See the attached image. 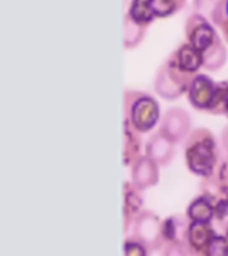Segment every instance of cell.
Listing matches in <instances>:
<instances>
[{"instance_id": "d4e9b609", "label": "cell", "mask_w": 228, "mask_h": 256, "mask_svg": "<svg viewBox=\"0 0 228 256\" xmlns=\"http://www.w3.org/2000/svg\"><path fill=\"white\" fill-rule=\"evenodd\" d=\"M160 256H190V252L183 242H170L160 250Z\"/></svg>"}, {"instance_id": "277c9868", "label": "cell", "mask_w": 228, "mask_h": 256, "mask_svg": "<svg viewBox=\"0 0 228 256\" xmlns=\"http://www.w3.org/2000/svg\"><path fill=\"white\" fill-rule=\"evenodd\" d=\"M192 74L183 71L172 59L171 55L160 64L154 76V90L162 99L174 102L186 96L187 90L194 79Z\"/></svg>"}, {"instance_id": "8992f818", "label": "cell", "mask_w": 228, "mask_h": 256, "mask_svg": "<svg viewBox=\"0 0 228 256\" xmlns=\"http://www.w3.org/2000/svg\"><path fill=\"white\" fill-rule=\"evenodd\" d=\"M184 36L187 43L203 54L207 48L211 47L219 34L210 20L199 14L191 12L184 23Z\"/></svg>"}, {"instance_id": "9a60e30c", "label": "cell", "mask_w": 228, "mask_h": 256, "mask_svg": "<svg viewBox=\"0 0 228 256\" xmlns=\"http://www.w3.org/2000/svg\"><path fill=\"white\" fill-rule=\"evenodd\" d=\"M202 192L210 196L215 210V222L223 228L228 226V194L215 187L210 179H202Z\"/></svg>"}, {"instance_id": "83f0119b", "label": "cell", "mask_w": 228, "mask_h": 256, "mask_svg": "<svg viewBox=\"0 0 228 256\" xmlns=\"http://www.w3.org/2000/svg\"><path fill=\"white\" fill-rule=\"evenodd\" d=\"M224 116L228 118V80H226V92H224Z\"/></svg>"}, {"instance_id": "ba28073f", "label": "cell", "mask_w": 228, "mask_h": 256, "mask_svg": "<svg viewBox=\"0 0 228 256\" xmlns=\"http://www.w3.org/2000/svg\"><path fill=\"white\" fill-rule=\"evenodd\" d=\"M144 155L155 162L160 168L168 167L176 156V144L158 130L144 144Z\"/></svg>"}, {"instance_id": "44dd1931", "label": "cell", "mask_w": 228, "mask_h": 256, "mask_svg": "<svg viewBox=\"0 0 228 256\" xmlns=\"http://www.w3.org/2000/svg\"><path fill=\"white\" fill-rule=\"evenodd\" d=\"M151 3L156 19H167L179 14L186 7L187 0H151Z\"/></svg>"}, {"instance_id": "3957f363", "label": "cell", "mask_w": 228, "mask_h": 256, "mask_svg": "<svg viewBox=\"0 0 228 256\" xmlns=\"http://www.w3.org/2000/svg\"><path fill=\"white\" fill-rule=\"evenodd\" d=\"M226 80L216 82L210 75L196 74L187 90L186 98L194 110L210 115L224 116Z\"/></svg>"}, {"instance_id": "7a4b0ae2", "label": "cell", "mask_w": 228, "mask_h": 256, "mask_svg": "<svg viewBox=\"0 0 228 256\" xmlns=\"http://www.w3.org/2000/svg\"><path fill=\"white\" fill-rule=\"evenodd\" d=\"M123 116L126 123L143 135L156 128L163 115L159 100L152 94L127 88L123 94Z\"/></svg>"}, {"instance_id": "52a82bcc", "label": "cell", "mask_w": 228, "mask_h": 256, "mask_svg": "<svg viewBox=\"0 0 228 256\" xmlns=\"http://www.w3.org/2000/svg\"><path fill=\"white\" fill-rule=\"evenodd\" d=\"M192 130L194 127L190 112L178 106L168 108L162 116L159 124V131L175 144L184 143Z\"/></svg>"}, {"instance_id": "7402d4cb", "label": "cell", "mask_w": 228, "mask_h": 256, "mask_svg": "<svg viewBox=\"0 0 228 256\" xmlns=\"http://www.w3.org/2000/svg\"><path fill=\"white\" fill-rule=\"evenodd\" d=\"M150 248L135 236H128L123 243V256H150Z\"/></svg>"}, {"instance_id": "cb8c5ba5", "label": "cell", "mask_w": 228, "mask_h": 256, "mask_svg": "<svg viewBox=\"0 0 228 256\" xmlns=\"http://www.w3.org/2000/svg\"><path fill=\"white\" fill-rule=\"evenodd\" d=\"M203 256H228V242L226 236L216 234L206 248Z\"/></svg>"}, {"instance_id": "7c38bea8", "label": "cell", "mask_w": 228, "mask_h": 256, "mask_svg": "<svg viewBox=\"0 0 228 256\" xmlns=\"http://www.w3.org/2000/svg\"><path fill=\"white\" fill-rule=\"evenodd\" d=\"M170 55L175 60L176 64L188 74L196 75L203 68V54L187 42L180 43L175 48V51H172Z\"/></svg>"}, {"instance_id": "30bf717a", "label": "cell", "mask_w": 228, "mask_h": 256, "mask_svg": "<svg viewBox=\"0 0 228 256\" xmlns=\"http://www.w3.org/2000/svg\"><path fill=\"white\" fill-rule=\"evenodd\" d=\"M215 235L216 231L212 223L190 222L184 236V244L190 256H203L206 248Z\"/></svg>"}, {"instance_id": "6da1fadb", "label": "cell", "mask_w": 228, "mask_h": 256, "mask_svg": "<svg viewBox=\"0 0 228 256\" xmlns=\"http://www.w3.org/2000/svg\"><path fill=\"white\" fill-rule=\"evenodd\" d=\"M184 164L192 175L208 179L220 163L219 144L215 134L207 127H196L183 143Z\"/></svg>"}, {"instance_id": "484cf974", "label": "cell", "mask_w": 228, "mask_h": 256, "mask_svg": "<svg viewBox=\"0 0 228 256\" xmlns=\"http://www.w3.org/2000/svg\"><path fill=\"white\" fill-rule=\"evenodd\" d=\"M220 143H222V148L226 156H228V126H226L220 134Z\"/></svg>"}, {"instance_id": "2e32d148", "label": "cell", "mask_w": 228, "mask_h": 256, "mask_svg": "<svg viewBox=\"0 0 228 256\" xmlns=\"http://www.w3.org/2000/svg\"><path fill=\"white\" fill-rule=\"evenodd\" d=\"M186 216L190 222H200V223H212L215 219V210L210 196L204 192H200L190 202L186 210Z\"/></svg>"}, {"instance_id": "4fadbf2b", "label": "cell", "mask_w": 228, "mask_h": 256, "mask_svg": "<svg viewBox=\"0 0 228 256\" xmlns=\"http://www.w3.org/2000/svg\"><path fill=\"white\" fill-rule=\"evenodd\" d=\"M144 155V146L142 134L130 126L123 123V164L124 167H131L140 156Z\"/></svg>"}, {"instance_id": "603a6c76", "label": "cell", "mask_w": 228, "mask_h": 256, "mask_svg": "<svg viewBox=\"0 0 228 256\" xmlns=\"http://www.w3.org/2000/svg\"><path fill=\"white\" fill-rule=\"evenodd\" d=\"M208 179L211 180L215 187L228 194V156L220 160L215 174L211 178H208Z\"/></svg>"}, {"instance_id": "4316f807", "label": "cell", "mask_w": 228, "mask_h": 256, "mask_svg": "<svg viewBox=\"0 0 228 256\" xmlns=\"http://www.w3.org/2000/svg\"><path fill=\"white\" fill-rule=\"evenodd\" d=\"M219 30H220V32H222L223 40L226 42V44H228V19L224 20L223 23L220 24Z\"/></svg>"}, {"instance_id": "d6986e66", "label": "cell", "mask_w": 228, "mask_h": 256, "mask_svg": "<svg viewBox=\"0 0 228 256\" xmlns=\"http://www.w3.org/2000/svg\"><path fill=\"white\" fill-rule=\"evenodd\" d=\"M126 15L136 24L146 28L150 27L156 19L151 0H130Z\"/></svg>"}, {"instance_id": "8fae6325", "label": "cell", "mask_w": 228, "mask_h": 256, "mask_svg": "<svg viewBox=\"0 0 228 256\" xmlns=\"http://www.w3.org/2000/svg\"><path fill=\"white\" fill-rule=\"evenodd\" d=\"M143 191L138 188L131 180H126L123 183V220L124 231L132 227L135 219L144 208Z\"/></svg>"}, {"instance_id": "ac0fdd59", "label": "cell", "mask_w": 228, "mask_h": 256, "mask_svg": "<svg viewBox=\"0 0 228 256\" xmlns=\"http://www.w3.org/2000/svg\"><path fill=\"white\" fill-rule=\"evenodd\" d=\"M190 220L187 216L171 215L162 220V236L164 244L170 242H183Z\"/></svg>"}, {"instance_id": "e0dca14e", "label": "cell", "mask_w": 228, "mask_h": 256, "mask_svg": "<svg viewBox=\"0 0 228 256\" xmlns=\"http://www.w3.org/2000/svg\"><path fill=\"white\" fill-rule=\"evenodd\" d=\"M227 60V46L223 38L219 35L211 44V47L203 52V70L208 72H218L226 66Z\"/></svg>"}, {"instance_id": "5bb4252c", "label": "cell", "mask_w": 228, "mask_h": 256, "mask_svg": "<svg viewBox=\"0 0 228 256\" xmlns=\"http://www.w3.org/2000/svg\"><path fill=\"white\" fill-rule=\"evenodd\" d=\"M228 0H192V12L204 16L219 28L227 20Z\"/></svg>"}, {"instance_id": "5b68a950", "label": "cell", "mask_w": 228, "mask_h": 256, "mask_svg": "<svg viewBox=\"0 0 228 256\" xmlns=\"http://www.w3.org/2000/svg\"><path fill=\"white\" fill-rule=\"evenodd\" d=\"M132 236L143 242L150 251H160L164 246L162 220L151 210H143L132 224Z\"/></svg>"}, {"instance_id": "ffe728a7", "label": "cell", "mask_w": 228, "mask_h": 256, "mask_svg": "<svg viewBox=\"0 0 228 256\" xmlns=\"http://www.w3.org/2000/svg\"><path fill=\"white\" fill-rule=\"evenodd\" d=\"M148 28L136 24L127 15H124L123 23V46L127 51H132L143 43Z\"/></svg>"}, {"instance_id": "f546056e", "label": "cell", "mask_w": 228, "mask_h": 256, "mask_svg": "<svg viewBox=\"0 0 228 256\" xmlns=\"http://www.w3.org/2000/svg\"><path fill=\"white\" fill-rule=\"evenodd\" d=\"M227 19H228V4H227Z\"/></svg>"}, {"instance_id": "9c48e42d", "label": "cell", "mask_w": 228, "mask_h": 256, "mask_svg": "<svg viewBox=\"0 0 228 256\" xmlns=\"http://www.w3.org/2000/svg\"><path fill=\"white\" fill-rule=\"evenodd\" d=\"M130 180L142 191L150 190L160 182V167L147 155L140 156L130 167Z\"/></svg>"}, {"instance_id": "f1b7e54d", "label": "cell", "mask_w": 228, "mask_h": 256, "mask_svg": "<svg viewBox=\"0 0 228 256\" xmlns=\"http://www.w3.org/2000/svg\"><path fill=\"white\" fill-rule=\"evenodd\" d=\"M224 236H226V239H227V242H228V226L226 228H224V234H223Z\"/></svg>"}]
</instances>
